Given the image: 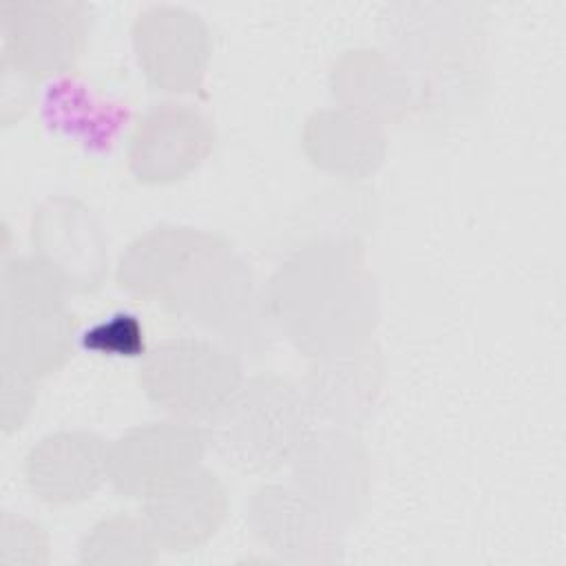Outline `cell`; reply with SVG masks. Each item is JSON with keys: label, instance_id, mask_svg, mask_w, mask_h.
<instances>
[{"label": "cell", "instance_id": "6da1fadb", "mask_svg": "<svg viewBox=\"0 0 566 566\" xmlns=\"http://www.w3.org/2000/svg\"><path fill=\"white\" fill-rule=\"evenodd\" d=\"M265 310L316 360L367 345L376 323V287L358 245L332 239L298 250L272 276Z\"/></svg>", "mask_w": 566, "mask_h": 566}, {"label": "cell", "instance_id": "7a4b0ae2", "mask_svg": "<svg viewBox=\"0 0 566 566\" xmlns=\"http://www.w3.org/2000/svg\"><path fill=\"white\" fill-rule=\"evenodd\" d=\"M307 398L290 380H243L203 424L214 453L243 473H272L292 462L312 431Z\"/></svg>", "mask_w": 566, "mask_h": 566}, {"label": "cell", "instance_id": "3957f363", "mask_svg": "<svg viewBox=\"0 0 566 566\" xmlns=\"http://www.w3.org/2000/svg\"><path fill=\"white\" fill-rule=\"evenodd\" d=\"M66 292V281L40 256L4 265L2 367L35 380L64 365L75 332Z\"/></svg>", "mask_w": 566, "mask_h": 566}, {"label": "cell", "instance_id": "277c9868", "mask_svg": "<svg viewBox=\"0 0 566 566\" xmlns=\"http://www.w3.org/2000/svg\"><path fill=\"white\" fill-rule=\"evenodd\" d=\"M161 301L181 321L245 347L254 345L261 323L270 321L250 268L217 237Z\"/></svg>", "mask_w": 566, "mask_h": 566}, {"label": "cell", "instance_id": "5b68a950", "mask_svg": "<svg viewBox=\"0 0 566 566\" xmlns=\"http://www.w3.org/2000/svg\"><path fill=\"white\" fill-rule=\"evenodd\" d=\"M139 380L157 407L179 420L206 424L245 378L232 349L201 336H181L144 356Z\"/></svg>", "mask_w": 566, "mask_h": 566}, {"label": "cell", "instance_id": "8992f818", "mask_svg": "<svg viewBox=\"0 0 566 566\" xmlns=\"http://www.w3.org/2000/svg\"><path fill=\"white\" fill-rule=\"evenodd\" d=\"M206 444V429L197 422H146L108 444L106 478L122 495L148 500L197 469Z\"/></svg>", "mask_w": 566, "mask_h": 566}, {"label": "cell", "instance_id": "52a82bcc", "mask_svg": "<svg viewBox=\"0 0 566 566\" xmlns=\"http://www.w3.org/2000/svg\"><path fill=\"white\" fill-rule=\"evenodd\" d=\"M86 7L69 2L2 4L4 62L31 75H57L73 66L86 33Z\"/></svg>", "mask_w": 566, "mask_h": 566}, {"label": "cell", "instance_id": "ba28073f", "mask_svg": "<svg viewBox=\"0 0 566 566\" xmlns=\"http://www.w3.org/2000/svg\"><path fill=\"white\" fill-rule=\"evenodd\" d=\"M294 486L336 526L352 522L367 495V455L345 429L310 431L290 462Z\"/></svg>", "mask_w": 566, "mask_h": 566}, {"label": "cell", "instance_id": "9c48e42d", "mask_svg": "<svg viewBox=\"0 0 566 566\" xmlns=\"http://www.w3.org/2000/svg\"><path fill=\"white\" fill-rule=\"evenodd\" d=\"M212 133L201 113L188 104H157L139 117L128 146L137 179L161 184L181 179L210 150Z\"/></svg>", "mask_w": 566, "mask_h": 566}, {"label": "cell", "instance_id": "30bf717a", "mask_svg": "<svg viewBox=\"0 0 566 566\" xmlns=\"http://www.w3.org/2000/svg\"><path fill=\"white\" fill-rule=\"evenodd\" d=\"M135 49L153 84L164 91H192L206 69V27L186 9L153 7L135 22Z\"/></svg>", "mask_w": 566, "mask_h": 566}, {"label": "cell", "instance_id": "8fae6325", "mask_svg": "<svg viewBox=\"0 0 566 566\" xmlns=\"http://www.w3.org/2000/svg\"><path fill=\"white\" fill-rule=\"evenodd\" d=\"M35 256L49 263L69 290L99 285L106 250L91 210L73 199H51L33 217Z\"/></svg>", "mask_w": 566, "mask_h": 566}, {"label": "cell", "instance_id": "7c38bea8", "mask_svg": "<svg viewBox=\"0 0 566 566\" xmlns=\"http://www.w3.org/2000/svg\"><path fill=\"white\" fill-rule=\"evenodd\" d=\"M226 506L223 484L197 467L144 500V522L159 548L192 551L214 535Z\"/></svg>", "mask_w": 566, "mask_h": 566}, {"label": "cell", "instance_id": "4fadbf2b", "mask_svg": "<svg viewBox=\"0 0 566 566\" xmlns=\"http://www.w3.org/2000/svg\"><path fill=\"white\" fill-rule=\"evenodd\" d=\"M108 444L84 431H57L31 447L24 475L33 493L51 504H73L106 478Z\"/></svg>", "mask_w": 566, "mask_h": 566}, {"label": "cell", "instance_id": "5bb4252c", "mask_svg": "<svg viewBox=\"0 0 566 566\" xmlns=\"http://www.w3.org/2000/svg\"><path fill=\"white\" fill-rule=\"evenodd\" d=\"M245 517L252 533L281 557L323 559L338 526L296 486L270 484L254 493Z\"/></svg>", "mask_w": 566, "mask_h": 566}, {"label": "cell", "instance_id": "9a60e30c", "mask_svg": "<svg viewBox=\"0 0 566 566\" xmlns=\"http://www.w3.org/2000/svg\"><path fill=\"white\" fill-rule=\"evenodd\" d=\"M378 382V356L369 345H363L354 352L316 360L305 398L314 416H323L340 429H352L374 405Z\"/></svg>", "mask_w": 566, "mask_h": 566}, {"label": "cell", "instance_id": "2e32d148", "mask_svg": "<svg viewBox=\"0 0 566 566\" xmlns=\"http://www.w3.org/2000/svg\"><path fill=\"white\" fill-rule=\"evenodd\" d=\"M212 241L214 234L192 228H155L122 252L117 283L128 292L161 298Z\"/></svg>", "mask_w": 566, "mask_h": 566}, {"label": "cell", "instance_id": "e0dca14e", "mask_svg": "<svg viewBox=\"0 0 566 566\" xmlns=\"http://www.w3.org/2000/svg\"><path fill=\"white\" fill-rule=\"evenodd\" d=\"M307 124L305 142L314 164L349 175H363L378 164L382 137L374 119L352 111H327Z\"/></svg>", "mask_w": 566, "mask_h": 566}, {"label": "cell", "instance_id": "ac0fdd59", "mask_svg": "<svg viewBox=\"0 0 566 566\" xmlns=\"http://www.w3.org/2000/svg\"><path fill=\"white\" fill-rule=\"evenodd\" d=\"M159 548L148 524L130 517H111L86 533L80 559L91 564H146Z\"/></svg>", "mask_w": 566, "mask_h": 566}, {"label": "cell", "instance_id": "d6986e66", "mask_svg": "<svg viewBox=\"0 0 566 566\" xmlns=\"http://www.w3.org/2000/svg\"><path fill=\"white\" fill-rule=\"evenodd\" d=\"M84 345L97 354L108 356H144V325L137 321L135 314L117 312L86 329Z\"/></svg>", "mask_w": 566, "mask_h": 566}]
</instances>
